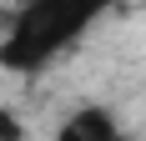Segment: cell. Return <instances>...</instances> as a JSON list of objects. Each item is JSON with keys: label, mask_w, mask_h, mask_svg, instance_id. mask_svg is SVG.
<instances>
[{"label": "cell", "mask_w": 146, "mask_h": 141, "mask_svg": "<svg viewBox=\"0 0 146 141\" xmlns=\"http://www.w3.org/2000/svg\"><path fill=\"white\" fill-rule=\"evenodd\" d=\"M20 136H25V126H20V121L0 106V141H20Z\"/></svg>", "instance_id": "3"}, {"label": "cell", "mask_w": 146, "mask_h": 141, "mask_svg": "<svg viewBox=\"0 0 146 141\" xmlns=\"http://www.w3.org/2000/svg\"><path fill=\"white\" fill-rule=\"evenodd\" d=\"M60 141H116V116L101 106H86L60 126Z\"/></svg>", "instance_id": "2"}, {"label": "cell", "mask_w": 146, "mask_h": 141, "mask_svg": "<svg viewBox=\"0 0 146 141\" xmlns=\"http://www.w3.org/2000/svg\"><path fill=\"white\" fill-rule=\"evenodd\" d=\"M111 5L116 0H25V10L15 15L10 35L0 45V56L15 70H35L50 56H60L71 41H81L86 25Z\"/></svg>", "instance_id": "1"}]
</instances>
